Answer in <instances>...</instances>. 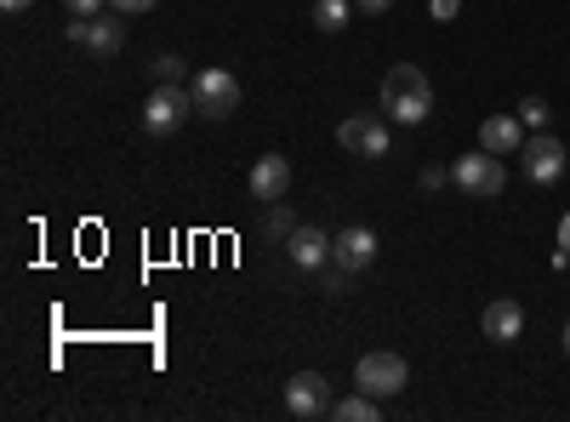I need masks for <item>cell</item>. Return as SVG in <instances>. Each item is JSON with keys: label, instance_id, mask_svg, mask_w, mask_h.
Returning a JSON list of instances; mask_svg holds the SVG:
<instances>
[{"label": "cell", "instance_id": "1", "mask_svg": "<svg viewBox=\"0 0 570 422\" xmlns=\"http://www.w3.org/2000/svg\"><path fill=\"white\" fill-rule=\"evenodd\" d=\"M383 115L400 126H422L434 115V86H428V75L416 63H394L383 75Z\"/></svg>", "mask_w": 570, "mask_h": 422}, {"label": "cell", "instance_id": "2", "mask_svg": "<svg viewBox=\"0 0 570 422\" xmlns=\"http://www.w3.org/2000/svg\"><path fill=\"white\" fill-rule=\"evenodd\" d=\"M188 98H195L200 120H228L234 109H240V80H234L228 69H200L195 80H188Z\"/></svg>", "mask_w": 570, "mask_h": 422}, {"label": "cell", "instance_id": "3", "mask_svg": "<svg viewBox=\"0 0 570 422\" xmlns=\"http://www.w3.org/2000/svg\"><path fill=\"white\" fill-rule=\"evenodd\" d=\"M451 183L468 195V200H497L502 189H508V171H502V155H491V149H480V155H462L456 166H451Z\"/></svg>", "mask_w": 570, "mask_h": 422}, {"label": "cell", "instance_id": "4", "mask_svg": "<svg viewBox=\"0 0 570 422\" xmlns=\"http://www.w3.org/2000/svg\"><path fill=\"white\" fill-rule=\"evenodd\" d=\"M405 383H411V365H405L394 349H371V354L360 360V371H354V389H365V394H376V400H394Z\"/></svg>", "mask_w": 570, "mask_h": 422}, {"label": "cell", "instance_id": "5", "mask_svg": "<svg viewBox=\"0 0 570 422\" xmlns=\"http://www.w3.org/2000/svg\"><path fill=\"white\" fill-rule=\"evenodd\" d=\"M337 144L360 160H383L394 149V131H389V115H348L337 126Z\"/></svg>", "mask_w": 570, "mask_h": 422}, {"label": "cell", "instance_id": "6", "mask_svg": "<svg viewBox=\"0 0 570 422\" xmlns=\"http://www.w3.org/2000/svg\"><path fill=\"white\" fill-rule=\"evenodd\" d=\"M188 115H195V98H188V86H155L149 104H142V131L149 137H171Z\"/></svg>", "mask_w": 570, "mask_h": 422}, {"label": "cell", "instance_id": "7", "mask_svg": "<svg viewBox=\"0 0 570 422\" xmlns=\"http://www.w3.org/2000/svg\"><path fill=\"white\" fill-rule=\"evenodd\" d=\"M564 166H570V149L559 144L553 131H537V137H525V149H519V171H525L531 183H559L564 177Z\"/></svg>", "mask_w": 570, "mask_h": 422}, {"label": "cell", "instance_id": "8", "mask_svg": "<svg viewBox=\"0 0 570 422\" xmlns=\"http://www.w3.org/2000/svg\"><path fill=\"white\" fill-rule=\"evenodd\" d=\"M331 383L320 377V371H297L292 383H285V411H292L297 422H314V416H331Z\"/></svg>", "mask_w": 570, "mask_h": 422}, {"label": "cell", "instance_id": "9", "mask_svg": "<svg viewBox=\"0 0 570 422\" xmlns=\"http://www.w3.org/2000/svg\"><path fill=\"white\" fill-rule=\"evenodd\" d=\"M376 228H365V223H354V228H343L337 241H331V263H343V268H354V274H365L371 263H376Z\"/></svg>", "mask_w": 570, "mask_h": 422}, {"label": "cell", "instance_id": "10", "mask_svg": "<svg viewBox=\"0 0 570 422\" xmlns=\"http://www.w3.org/2000/svg\"><path fill=\"white\" fill-rule=\"evenodd\" d=\"M480 332H485L491 343H519V337H525V303L497 297V303L480 314Z\"/></svg>", "mask_w": 570, "mask_h": 422}, {"label": "cell", "instance_id": "11", "mask_svg": "<svg viewBox=\"0 0 570 422\" xmlns=\"http://www.w3.org/2000/svg\"><path fill=\"white\" fill-rule=\"evenodd\" d=\"M285 257H292L297 268H308V274L325 268V263H331V234L314 228V223H308V228L297 223V228H292V241H285Z\"/></svg>", "mask_w": 570, "mask_h": 422}, {"label": "cell", "instance_id": "12", "mask_svg": "<svg viewBox=\"0 0 570 422\" xmlns=\"http://www.w3.org/2000/svg\"><path fill=\"white\" fill-rule=\"evenodd\" d=\"M285 189H292V160H285V155H263L252 166V195L274 206V200H285Z\"/></svg>", "mask_w": 570, "mask_h": 422}, {"label": "cell", "instance_id": "13", "mask_svg": "<svg viewBox=\"0 0 570 422\" xmlns=\"http://www.w3.org/2000/svg\"><path fill=\"white\" fill-rule=\"evenodd\" d=\"M480 149H491V155H519V149H525V120H519V115H491V120L480 126Z\"/></svg>", "mask_w": 570, "mask_h": 422}, {"label": "cell", "instance_id": "14", "mask_svg": "<svg viewBox=\"0 0 570 422\" xmlns=\"http://www.w3.org/2000/svg\"><path fill=\"white\" fill-rule=\"evenodd\" d=\"M86 52H98V58H120V46H126V18H86Z\"/></svg>", "mask_w": 570, "mask_h": 422}, {"label": "cell", "instance_id": "15", "mask_svg": "<svg viewBox=\"0 0 570 422\" xmlns=\"http://www.w3.org/2000/svg\"><path fill=\"white\" fill-rule=\"evenodd\" d=\"M331 416H337V422H376V416H383V400L365 394V389H354L348 400L331 405Z\"/></svg>", "mask_w": 570, "mask_h": 422}, {"label": "cell", "instance_id": "16", "mask_svg": "<svg viewBox=\"0 0 570 422\" xmlns=\"http://www.w3.org/2000/svg\"><path fill=\"white\" fill-rule=\"evenodd\" d=\"M314 29L320 35H343L348 29V18H354V0H314Z\"/></svg>", "mask_w": 570, "mask_h": 422}, {"label": "cell", "instance_id": "17", "mask_svg": "<svg viewBox=\"0 0 570 422\" xmlns=\"http://www.w3.org/2000/svg\"><path fill=\"white\" fill-rule=\"evenodd\" d=\"M149 75H155V86H183V58H177V52H160V58L149 63Z\"/></svg>", "mask_w": 570, "mask_h": 422}, {"label": "cell", "instance_id": "18", "mask_svg": "<svg viewBox=\"0 0 570 422\" xmlns=\"http://www.w3.org/2000/svg\"><path fill=\"white\" fill-rule=\"evenodd\" d=\"M292 228H297V217L274 200V212H268V234H274V241H292Z\"/></svg>", "mask_w": 570, "mask_h": 422}, {"label": "cell", "instance_id": "19", "mask_svg": "<svg viewBox=\"0 0 570 422\" xmlns=\"http://www.w3.org/2000/svg\"><path fill=\"white\" fill-rule=\"evenodd\" d=\"M519 120H525L531 131H542L548 126V104L542 98H525V104H519Z\"/></svg>", "mask_w": 570, "mask_h": 422}, {"label": "cell", "instance_id": "20", "mask_svg": "<svg viewBox=\"0 0 570 422\" xmlns=\"http://www.w3.org/2000/svg\"><path fill=\"white\" fill-rule=\"evenodd\" d=\"M109 7H115L120 18H142V12H155L160 0H109Z\"/></svg>", "mask_w": 570, "mask_h": 422}, {"label": "cell", "instance_id": "21", "mask_svg": "<svg viewBox=\"0 0 570 422\" xmlns=\"http://www.w3.org/2000/svg\"><path fill=\"white\" fill-rule=\"evenodd\" d=\"M69 18H98V7H109V0H63Z\"/></svg>", "mask_w": 570, "mask_h": 422}, {"label": "cell", "instance_id": "22", "mask_svg": "<svg viewBox=\"0 0 570 422\" xmlns=\"http://www.w3.org/2000/svg\"><path fill=\"white\" fill-rule=\"evenodd\" d=\"M394 7V0H354V12H365V18H383Z\"/></svg>", "mask_w": 570, "mask_h": 422}, {"label": "cell", "instance_id": "23", "mask_svg": "<svg viewBox=\"0 0 570 422\" xmlns=\"http://www.w3.org/2000/svg\"><path fill=\"white\" fill-rule=\"evenodd\" d=\"M428 12H434L440 23H451V18H456V0H434V7H428Z\"/></svg>", "mask_w": 570, "mask_h": 422}, {"label": "cell", "instance_id": "24", "mask_svg": "<svg viewBox=\"0 0 570 422\" xmlns=\"http://www.w3.org/2000/svg\"><path fill=\"white\" fill-rule=\"evenodd\" d=\"M35 0H0V12H29Z\"/></svg>", "mask_w": 570, "mask_h": 422}, {"label": "cell", "instance_id": "25", "mask_svg": "<svg viewBox=\"0 0 570 422\" xmlns=\"http://www.w3.org/2000/svg\"><path fill=\"white\" fill-rule=\"evenodd\" d=\"M559 246H564V252H570V212H564V217H559Z\"/></svg>", "mask_w": 570, "mask_h": 422}, {"label": "cell", "instance_id": "26", "mask_svg": "<svg viewBox=\"0 0 570 422\" xmlns=\"http://www.w3.org/2000/svg\"><path fill=\"white\" fill-rule=\"evenodd\" d=\"M564 354H570V320H564Z\"/></svg>", "mask_w": 570, "mask_h": 422}]
</instances>
